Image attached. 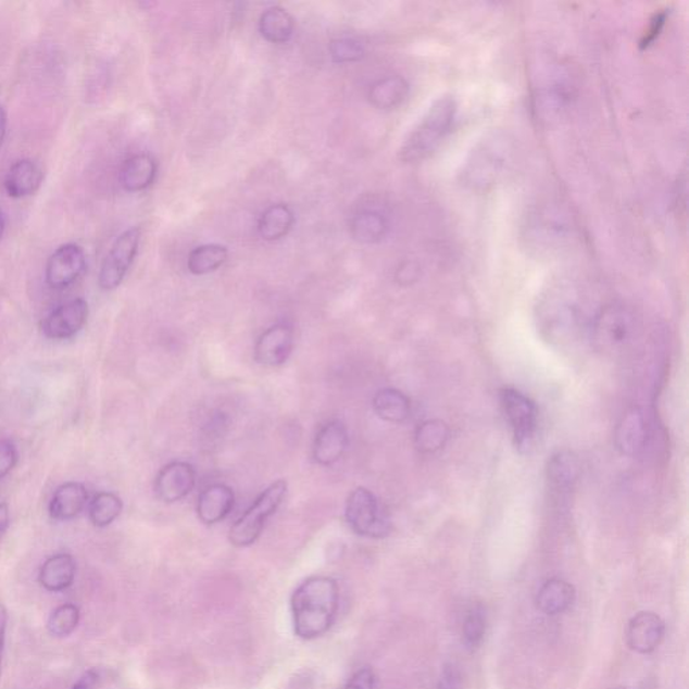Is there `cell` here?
<instances>
[{
  "instance_id": "13",
  "label": "cell",
  "mask_w": 689,
  "mask_h": 689,
  "mask_svg": "<svg viewBox=\"0 0 689 689\" xmlns=\"http://www.w3.org/2000/svg\"><path fill=\"white\" fill-rule=\"evenodd\" d=\"M89 316L86 299L76 298L62 303L42 322V333L50 340H70L83 330Z\"/></svg>"
},
{
  "instance_id": "32",
  "label": "cell",
  "mask_w": 689,
  "mask_h": 689,
  "mask_svg": "<svg viewBox=\"0 0 689 689\" xmlns=\"http://www.w3.org/2000/svg\"><path fill=\"white\" fill-rule=\"evenodd\" d=\"M227 259V248L218 245L201 246L190 252L188 268L191 274L206 275L222 267Z\"/></svg>"
},
{
  "instance_id": "21",
  "label": "cell",
  "mask_w": 689,
  "mask_h": 689,
  "mask_svg": "<svg viewBox=\"0 0 689 689\" xmlns=\"http://www.w3.org/2000/svg\"><path fill=\"white\" fill-rule=\"evenodd\" d=\"M235 493L227 485L216 484L202 491L197 502V515L205 525L222 523L235 506Z\"/></svg>"
},
{
  "instance_id": "10",
  "label": "cell",
  "mask_w": 689,
  "mask_h": 689,
  "mask_svg": "<svg viewBox=\"0 0 689 689\" xmlns=\"http://www.w3.org/2000/svg\"><path fill=\"white\" fill-rule=\"evenodd\" d=\"M140 229L129 228L117 237L99 273L101 290L112 291L123 284L139 250Z\"/></svg>"
},
{
  "instance_id": "17",
  "label": "cell",
  "mask_w": 689,
  "mask_h": 689,
  "mask_svg": "<svg viewBox=\"0 0 689 689\" xmlns=\"http://www.w3.org/2000/svg\"><path fill=\"white\" fill-rule=\"evenodd\" d=\"M665 635V623L656 613L641 612L629 621L626 643L636 653L649 654L659 648Z\"/></svg>"
},
{
  "instance_id": "24",
  "label": "cell",
  "mask_w": 689,
  "mask_h": 689,
  "mask_svg": "<svg viewBox=\"0 0 689 689\" xmlns=\"http://www.w3.org/2000/svg\"><path fill=\"white\" fill-rule=\"evenodd\" d=\"M575 587L563 579H550L540 587L536 596V606L546 615L567 612L575 601Z\"/></svg>"
},
{
  "instance_id": "33",
  "label": "cell",
  "mask_w": 689,
  "mask_h": 689,
  "mask_svg": "<svg viewBox=\"0 0 689 689\" xmlns=\"http://www.w3.org/2000/svg\"><path fill=\"white\" fill-rule=\"evenodd\" d=\"M450 430L444 422L439 419L423 422L415 431V444L421 453H437L448 443Z\"/></svg>"
},
{
  "instance_id": "27",
  "label": "cell",
  "mask_w": 689,
  "mask_h": 689,
  "mask_svg": "<svg viewBox=\"0 0 689 689\" xmlns=\"http://www.w3.org/2000/svg\"><path fill=\"white\" fill-rule=\"evenodd\" d=\"M259 30L265 41L286 43L290 41L293 30H296V21L285 9L271 8L260 16Z\"/></svg>"
},
{
  "instance_id": "3",
  "label": "cell",
  "mask_w": 689,
  "mask_h": 689,
  "mask_svg": "<svg viewBox=\"0 0 689 689\" xmlns=\"http://www.w3.org/2000/svg\"><path fill=\"white\" fill-rule=\"evenodd\" d=\"M574 227L569 213L556 201H541L525 216L523 240L530 253H559L573 239Z\"/></svg>"
},
{
  "instance_id": "23",
  "label": "cell",
  "mask_w": 689,
  "mask_h": 689,
  "mask_svg": "<svg viewBox=\"0 0 689 689\" xmlns=\"http://www.w3.org/2000/svg\"><path fill=\"white\" fill-rule=\"evenodd\" d=\"M156 177V163L150 155L137 154L123 163L118 178L124 190L137 193L150 188Z\"/></svg>"
},
{
  "instance_id": "34",
  "label": "cell",
  "mask_w": 689,
  "mask_h": 689,
  "mask_svg": "<svg viewBox=\"0 0 689 689\" xmlns=\"http://www.w3.org/2000/svg\"><path fill=\"white\" fill-rule=\"evenodd\" d=\"M487 613L481 606L468 610L465 619H463L462 637L463 642L471 651H476L481 646L485 635H487Z\"/></svg>"
},
{
  "instance_id": "30",
  "label": "cell",
  "mask_w": 689,
  "mask_h": 689,
  "mask_svg": "<svg viewBox=\"0 0 689 689\" xmlns=\"http://www.w3.org/2000/svg\"><path fill=\"white\" fill-rule=\"evenodd\" d=\"M350 231H352L354 240L363 242V245H375L386 237L388 220L380 212L365 211L353 218Z\"/></svg>"
},
{
  "instance_id": "45",
  "label": "cell",
  "mask_w": 689,
  "mask_h": 689,
  "mask_svg": "<svg viewBox=\"0 0 689 689\" xmlns=\"http://www.w3.org/2000/svg\"><path fill=\"white\" fill-rule=\"evenodd\" d=\"M4 230H5V216L2 209H0V240H2Z\"/></svg>"
},
{
  "instance_id": "1",
  "label": "cell",
  "mask_w": 689,
  "mask_h": 689,
  "mask_svg": "<svg viewBox=\"0 0 689 689\" xmlns=\"http://www.w3.org/2000/svg\"><path fill=\"white\" fill-rule=\"evenodd\" d=\"M516 160V138L505 129H490L465 158L460 172L461 184L474 193H487L512 173Z\"/></svg>"
},
{
  "instance_id": "26",
  "label": "cell",
  "mask_w": 689,
  "mask_h": 689,
  "mask_svg": "<svg viewBox=\"0 0 689 689\" xmlns=\"http://www.w3.org/2000/svg\"><path fill=\"white\" fill-rule=\"evenodd\" d=\"M548 483L556 493H566L579 476V463L569 451H561L548 462Z\"/></svg>"
},
{
  "instance_id": "40",
  "label": "cell",
  "mask_w": 689,
  "mask_h": 689,
  "mask_svg": "<svg viewBox=\"0 0 689 689\" xmlns=\"http://www.w3.org/2000/svg\"><path fill=\"white\" fill-rule=\"evenodd\" d=\"M665 20H666L665 13H657L653 15V18L651 20V24H649V27L646 34H643L642 41H641L642 48H648L649 45H651L654 41V39H656L660 32L663 30Z\"/></svg>"
},
{
  "instance_id": "18",
  "label": "cell",
  "mask_w": 689,
  "mask_h": 689,
  "mask_svg": "<svg viewBox=\"0 0 689 689\" xmlns=\"http://www.w3.org/2000/svg\"><path fill=\"white\" fill-rule=\"evenodd\" d=\"M349 448V433L341 421L327 422L316 433L313 444L314 461L321 466H331L340 461Z\"/></svg>"
},
{
  "instance_id": "20",
  "label": "cell",
  "mask_w": 689,
  "mask_h": 689,
  "mask_svg": "<svg viewBox=\"0 0 689 689\" xmlns=\"http://www.w3.org/2000/svg\"><path fill=\"white\" fill-rule=\"evenodd\" d=\"M88 504L87 488L80 483H66L54 491L49 504V515L58 522H70L82 515Z\"/></svg>"
},
{
  "instance_id": "44",
  "label": "cell",
  "mask_w": 689,
  "mask_h": 689,
  "mask_svg": "<svg viewBox=\"0 0 689 689\" xmlns=\"http://www.w3.org/2000/svg\"><path fill=\"white\" fill-rule=\"evenodd\" d=\"M5 134H8V112L4 107L0 104V149L4 143Z\"/></svg>"
},
{
  "instance_id": "38",
  "label": "cell",
  "mask_w": 689,
  "mask_h": 689,
  "mask_svg": "<svg viewBox=\"0 0 689 689\" xmlns=\"http://www.w3.org/2000/svg\"><path fill=\"white\" fill-rule=\"evenodd\" d=\"M376 675L374 669L361 668L354 672L353 676L347 682L343 689H375Z\"/></svg>"
},
{
  "instance_id": "19",
  "label": "cell",
  "mask_w": 689,
  "mask_h": 689,
  "mask_svg": "<svg viewBox=\"0 0 689 689\" xmlns=\"http://www.w3.org/2000/svg\"><path fill=\"white\" fill-rule=\"evenodd\" d=\"M45 173L38 162L25 158L14 163L5 174L3 186L11 199L20 200L33 196L41 188Z\"/></svg>"
},
{
  "instance_id": "11",
  "label": "cell",
  "mask_w": 689,
  "mask_h": 689,
  "mask_svg": "<svg viewBox=\"0 0 689 689\" xmlns=\"http://www.w3.org/2000/svg\"><path fill=\"white\" fill-rule=\"evenodd\" d=\"M562 70H553L534 93V110L546 122L563 114L573 96V84Z\"/></svg>"
},
{
  "instance_id": "14",
  "label": "cell",
  "mask_w": 689,
  "mask_h": 689,
  "mask_svg": "<svg viewBox=\"0 0 689 689\" xmlns=\"http://www.w3.org/2000/svg\"><path fill=\"white\" fill-rule=\"evenodd\" d=\"M293 344H296V335H293L292 326L280 322L262 333L255 343L253 355L256 363L263 366L284 365L290 359Z\"/></svg>"
},
{
  "instance_id": "31",
  "label": "cell",
  "mask_w": 689,
  "mask_h": 689,
  "mask_svg": "<svg viewBox=\"0 0 689 689\" xmlns=\"http://www.w3.org/2000/svg\"><path fill=\"white\" fill-rule=\"evenodd\" d=\"M123 501L121 497L111 491H101L93 497L88 504V515L90 523L98 528L109 527L122 515Z\"/></svg>"
},
{
  "instance_id": "7",
  "label": "cell",
  "mask_w": 689,
  "mask_h": 689,
  "mask_svg": "<svg viewBox=\"0 0 689 689\" xmlns=\"http://www.w3.org/2000/svg\"><path fill=\"white\" fill-rule=\"evenodd\" d=\"M344 517L349 527L364 538H387L392 530V522L387 511L377 497L366 488H358L350 493Z\"/></svg>"
},
{
  "instance_id": "39",
  "label": "cell",
  "mask_w": 689,
  "mask_h": 689,
  "mask_svg": "<svg viewBox=\"0 0 689 689\" xmlns=\"http://www.w3.org/2000/svg\"><path fill=\"white\" fill-rule=\"evenodd\" d=\"M462 676L454 665H446L438 682V689H461Z\"/></svg>"
},
{
  "instance_id": "9",
  "label": "cell",
  "mask_w": 689,
  "mask_h": 689,
  "mask_svg": "<svg viewBox=\"0 0 689 689\" xmlns=\"http://www.w3.org/2000/svg\"><path fill=\"white\" fill-rule=\"evenodd\" d=\"M500 403L510 423L516 449L525 453L534 443L538 428V409L527 394L515 388L501 389Z\"/></svg>"
},
{
  "instance_id": "2",
  "label": "cell",
  "mask_w": 689,
  "mask_h": 689,
  "mask_svg": "<svg viewBox=\"0 0 689 689\" xmlns=\"http://www.w3.org/2000/svg\"><path fill=\"white\" fill-rule=\"evenodd\" d=\"M340 607V587L330 576H312L291 597L293 631L302 640H315L330 630Z\"/></svg>"
},
{
  "instance_id": "16",
  "label": "cell",
  "mask_w": 689,
  "mask_h": 689,
  "mask_svg": "<svg viewBox=\"0 0 689 689\" xmlns=\"http://www.w3.org/2000/svg\"><path fill=\"white\" fill-rule=\"evenodd\" d=\"M614 439L615 446L624 455H641L651 439V425L646 411L635 406L626 412L618 423Z\"/></svg>"
},
{
  "instance_id": "25",
  "label": "cell",
  "mask_w": 689,
  "mask_h": 689,
  "mask_svg": "<svg viewBox=\"0 0 689 689\" xmlns=\"http://www.w3.org/2000/svg\"><path fill=\"white\" fill-rule=\"evenodd\" d=\"M409 95L410 86L403 77L388 76L371 87L369 101L377 110L389 111L402 105Z\"/></svg>"
},
{
  "instance_id": "36",
  "label": "cell",
  "mask_w": 689,
  "mask_h": 689,
  "mask_svg": "<svg viewBox=\"0 0 689 689\" xmlns=\"http://www.w3.org/2000/svg\"><path fill=\"white\" fill-rule=\"evenodd\" d=\"M331 59L335 62H354L364 55V49L358 41L350 38L336 39L330 43Z\"/></svg>"
},
{
  "instance_id": "35",
  "label": "cell",
  "mask_w": 689,
  "mask_h": 689,
  "mask_svg": "<svg viewBox=\"0 0 689 689\" xmlns=\"http://www.w3.org/2000/svg\"><path fill=\"white\" fill-rule=\"evenodd\" d=\"M80 623V609L73 603L61 604L50 614L48 630L50 635L58 638L71 636Z\"/></svg>"
},
{
  "instance_id": "4",
  "label": "cell",
  "mask_w": 689,
  "mask_h": 689,
  "mask_svg": "<svg viewBox=\"0 0 689 689\" xmlns=\"http://www.w3.org/2000/svg\"><path fill=\"white\" fill-rule=\"evenodd\" d=\"M456 112L454 96L443 95L435 100L400 147V161L415 163L431 156L453 128Z\"/></svg>"
},
{
  "instance_id": "22",
  "label": "cell",
  "mask_w": 689,
  "mask_h": 689,
  "mask_svg": "<svg viewBox=\"0 0 689 689\" xmlns=\"http://www.w3.org/2000/svg\"><path fill=\"white\" fill-rule=\"evenodd\" d=\"M76 561L70 553L50 556L39 569V584L45 590L60 592L73 585L76 578Z\"/></svg>"
},
{
  "instance_id": "8",
  "label": "cell",
  "mask_w": 689,
  "mask_h": 689,
  "mask_svg": "<svg viewBox=\"0 0 689 689\" xmlns=\"http://www.w3.org/2000/svg\"><path fill=\"white\" fill-rule=\"evenodd\" d=\"M636 316L624 304H609L597 315L592 337L597 348L614 353L624 350L636 335Z\"/></svg>"
},
{
  "instance_id": "29",
  "label": "cell",
  "mask_w": 689,
  "mask_h": 689,
  "mask_svg": "<svg viewBox=\"0 0 689 689\" xmlns=\"http://www.w3.org/2000/svg\"><path fill=\"white\" fill-rule=\"evenodd\" d=\"M293 223H296V217H293L291 209L284 203H276L260 217L259 234L267 241L280 240L288 235Z\"/></svg>"
},
{
  "instance_id": "15",
  "label": "cell",
  "mask_w": 689,
  "mask_h": 689,
  "mask_svg": "<svg viewBox=\"0 0 689 689\" xmlns=\"http://www.w3.org/2000/svg\"><path fill=\"white\" fill-rule=\"evenodd\" d=\"M196 487L195 467L188 462H172L163 467L155 478L154 490L158 499L174 504L188 497Z\"/></svg>"
},
{
  "instance_id": "46",
  "label": "cell",
  "mask_w": 689,
  "mask_h": 689,
  "mask_svg": "<svg viewBox=\"0 0 689 689\" xmlns=\"http://www.w3.org/2000/svg\"><path fill=\"white\" fill-rule=\"evenodd\" d=\"M610 689H629V688H625V687H614V688H610Z\"/></svg>"
},
{
  "instance_id": "42",
  "label": "cell",
  "mask_w": 689,
  "mask_h": 689,
  "mask_svg": "<svg viewBox=\"0 0 689 689\" xmlns=\"http://www.w3.org/2000/svg\"><path fill=\"white\" fill-rule=\"evenodd\" d=\"M9 614L8 610L0 603V674H2V660L5 643V630H8Z\"/></svg>"
},
{
  "instance_id": "5",
  "label": "cell",
  "mask_w": 689,
  "mask_h": 689,
  "mask_svg": "<svg viewBox=\"0 0 689 689\" xmlns=\"http://www.w3.org/2000/svg\"><path fill=\"white\" fill-rule=\"evenodd\" d=\"M539 318L543 330L553 340L574 335L580 320V310L574 286L562 281L552 286L541 299Z\"/></svg>"
},
{
  "instance_id": "6",
  "label": "cell",
  "mask_w": 689,
  "mask_h": 689,
  "mask_svg": "<svg viewBox=\"0 0 689 689\" xmlns=\"http://www.w3.org/2000/svg\"><path fill=\"white\" fill-rule=\"evenodd\" d=\"M287 493V483L279 479L271 484L267 489L260 494L253 504L248 508L245 515L231 525L229 530V541L237 548L250 547L262 535L264 525L275 512L279 510Z\"/></svg>"
},
{
  "instance_id": "37",
  "label": "cell",
  "mask_w": 689,
  "mask_h": 689,
  "mask_svg": "<svg viewBox=\"0 0 689 689\" xmlns=\"http://www.w3.org/2000/svg\"><path fill=\"white\" fill-rule=\"evenodd\" d=\"M18 462V451L9 439H0V479L8 477Z\"/></svg>"
},
{
  "instance_id": "41",
  "label": "cell",
  "mask_w": 689,
  "mask_h": 689,
  "mask_svg": "<svg viewBox=\"0 0 689 689\" xmlns=\"http://www.w3.org/2000/svg\"><path fill=\"white\" fill-rule=\"evenodd\" d=\"M100 675L96 669H89L84 674L72 689H96L99 686Z\"/></svg>"
},
{
  "instance_id": "28",
  "label": "cell",
  "mask_w": 689,
  "mask_h": 689,
  "mask_svg": "<svg viewBox=\"0 0 689 689\" xmlns=\"http://www.w3.org/2000/svg\"><path fill=\"white\" fill-rule=\"evenodd\" d=\"M374 410L383 421L403 423L411 416V400L398 389H381L375 394Z\"/></svg>"
},
{
  "instance_id": "12",
  "label": "cell",
  "mask_w": 689,
  "mask_h": 689,
  "mask_svg": "<svg viewBox=\"0 0 689 689\" xmlns=\"http://www.w3.org/2000/svg\"><path fill=\"white\" fill-rule=\"evenodd\" d=\"M87 270V256L80 246L67 242L52 253L45 268V279L53 290H64L76 284Z\"/></svg>"
},
{
  "instance_id": "43",
  "label": "cell",
  "mask_w": 689,
  "mask_h": 689,
  "mask_svg": "<svg viewBox=\"0 0 689 689\" xmlns=\"http://www.w3.org/2000/svg\"><path fill=\"white\" fill-rule=\"evenodd\" d=\"M10 525V511L8 504H0V539L3 538Z\"/></svg>"
}]
</instances>
